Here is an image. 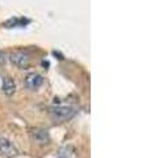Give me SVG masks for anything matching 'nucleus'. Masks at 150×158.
<instances>
[{
  "label": "nucleus",
  "instance_id": "nucleus-1",
  "mask_svg": "<svg viewBox=\"0 0 150 158\" xmlns=\"http://www.w3.org/2000/svg\"><path fill=\"white\" fill-rule=\"evenodd\" d=\"M75 108L70 106H53L49 108V115L52 117V120L57 123H65L69 121L75 116Z\"/></svg>",
  "mask_w": 150,
  "mask_h": 158
},
{
  "label": "nucleus",
  "instance_id": "nucleus-2",
  "mask_svg": "<svg viewBox=\"0 0 150 158\" xmlns=\"http://www.w3.org/2000/svg\"><path fill=\"white\" fill-rule=\"evenodd\" d=\"M9 61L12 65H15L19 69H28L32 63L31 56L27 52H21V50H16L9 54Z\"/></svg>",
  "mask_w": 150,
  "mask_h": 158
},
{
  "label": "nucleus",
  "instance_id": "nucleus-3",
  "mask_svg": "<svg viewBox=\"0 0 150 158\" xmlns=\"http://www.w3.org/2000/svg\"><path fill=\"white\" fill-rule=\"evenodd\" d=\"M19 149L11 140L0 137V156L3 158H15L19 156Z\"/></svg>",
  "mask_w": 150,
  "mask_h": 158
},
{
  "label": "nucleus",
  "instance_id": "nucleus-4",
  "mask_svg": "<svg viewBox=\"0 0 150 158\" xmlns=\"http://www.w3.org/2000/svg\"><path fill=\"white\" fill-rule=\"evenodd\" d=\"M24 83H25V87L27 88L34 91L44 85V77L38 73H29L28 75L25 77Z\"/></svg>",
  "mask_w": 150,
  "mask_h": 158
},
{
  "label": "nucleus",
  "instance_id": "nucleus-5",
  "mask_svg": "<svg viewBox=\"0 0 150 158\" xmlns=\"http://www.w3.org/2000/svg\"><path fill=\"white\" fill-rule=\"evenodd\" d=\"M31 137L33 142H36L37 145H48L50 142V135L46 129L42 128H36L31 132Z\"/></svg>",
  "mask_w": 150,
  "mask_h": 158
},
{
  "label": "nucleus",
  "instance_id": "nucleus-6",
  "mask_svg": "<svg viewBox=\"0 0 150 158\" xmlns=\"http://www.w3.org/2000/svg\"><path fill=\"white\" fill-rule=\"evenodd\" d=\"M2 91L6 94L7 96H12L16 92V82L13 81L11 77H4L2 83Z\"/></svg>",
  "mask_w": 150,
  "mask_h": 158
},
{
  "label": "nucleus",
  "instance_id": "nucleus-7",
  "mask_svg": "<svg viewBox=\"0 0 150 158\" xmlns=\"http://www.w3.org/2000/svg\"><path fill=\"white\" fill-rule=\"evenodd\" d=\"M77 149L73 145H65L58 150V158H77Z\"/></svg>",
  "mask_w": 150,
  "mask_h": 158
},
{
  "label": "nucleus",
  "instance_id": "nucleus-8",
  "mask_svg": "<svg viewBox=\"0 0 150 158\" xmlns=\"http://www.w3.org/2000/svg\"><path fill=\"white\" fill-rule=\"evenodd\" d=\"M6 61H7V58H6V54H4L2 50H0V66H2V65H4V63H6Z\"/></svg>",
  "mask_w": 150,
  "mask_h": 158
}]
</instances>
